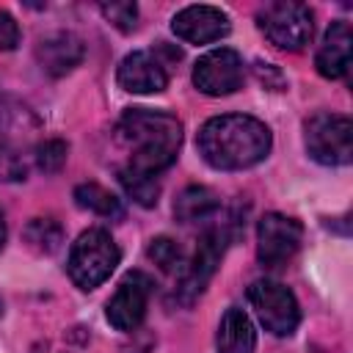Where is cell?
Returning a JSON list of instances; mask_svg holds the SVG:
<instances>
[{"instance_id":"cell-22","label":"cell","mask_w":353,"mask_h":353,"mask_svg":"<svg viewBox=\"0 0 353 353\" xmlns=\"http://www.w3.org/2000/svg\"><path fill=\"white\" fill-rule=\"evenodd\" d=\"M66 143L63 141H58V138H50V141H41L39 146H36V152H33V160H36V165L44 171V174H55V171H61V165L66 163Z\"/></svg>"},{"instance_id":"cell-15","label":"cell","mask_w":353,"mask_h":353,"mask_svg":"<svg viewBox=\"0 0 353 353\" xmlns=\"http://www.w3.org/2000/svg\"><path fill=\"white\" fill-rule=\"evenodd\" d=\"M83 55H85L83 41H80L74 33H63V30L44 36V39L39 41V47H36V61H39V66H41L47 74H52V77H61V74L72 72V69L83 61Z\"/></svg>"},{"instance_id":"cell-19","label":"cell","mask_w":353,"mask_h":353,"mask_svg":"<svg viewBox=\"0 0 353 353\" xmlns=\"http://www.w3.org/2000/svg\"><path fill=\"white\" fill-rule=\"evenodd\" d=\"M119 179H121L127 196H132L141 207H154V204H157V196H160V185H157V179L132 174V171H127V168L119 171Z\"/></svg>"},{"instance_id":"cell-20","label":"cell","mask_w":353,"mask_h":353,"mask_svg":"<svg viewBox=\"0 0 353 353\" xmlns=\"http://www.w3.org/2000/svg\"><path fill=\"white\" fill-rule=\"evenodd\" d=\"M25 234H28V243L44 254H52L61 245V226L52 218H33Z\"/></svg>"},{"instance_id":"cell-6","label":"cell","mask_w":353,"mask_h":353,"mask_svg":"<svg viewBox=\"0 0 353 353\" xmlns=\"http://www.w3.org/2000/svg\"><path fill=\"white\" fill-rule=\"evenodd\" d=\"M256 25L273 47L290 50V52L303 50L314 33L312 8L303 3H292V0H279V3H268L265 8H259Z\"/></svg>"},{"instance_id":"cell-2","label":"cell","mask_w":353,"mask_h":353,"mask_svg":"<svg viewBox=\"0 0 353 353\" xmlns=\"http://www.w3.org/2000/svg\"><path fill=\"white\" fill-rule=\"evenodd\" d=\"M199 152L218 171H243L262 163L270 152V130L245 113L212 116L199 130Z\"/></svg>"},{"instance_id":"cell-21","label":"cell","mask_w":353,"mask_h":353,"mask_svg":"<svg viewBox=\"0 0 353 353\" xmlns=\"http://www.w3.org/2000/svg\"><path fill=\"white\" fill-rule=\"evenodd\" d=\"M146 254H149V259L160 268V270H165V273H171V270H176L179 265H182V251H179V245L171 240V237H154L152 243H149V248H146Z\"/></svg>"},{"instance_id":"cell-3","label":"cell","mask_w":353,"mask_h":353,"mask_svg":"<svg viewBox=\"0 0 353 353\" xmlns=\"http://www.w3.org/2000/svg\"><path fill=\"white\" fill-rule=\"evenodd\" d=\"M234 234H237V221L234 218H229V221H215L212 218V223L204 229L190 262L179 273V290L176 292L185 303H190L193 298H199L204 292V287L215 276V270L223 259V251L234 240Z\"/></svg>"},{"instance_id":"cell-7","label":"cell","mask_w":353,"mask_h":353,"mask_svg":"<svg viewBox=\"0 0 353 353\" xmlns=\"http://www.w3.org/2000/svg\"><path fill=\"white\" fill-rule=\"evenodd\" d=\"M306 152L323 165H347L353 160V124L342 113L320 110L306 121Z\"/></svg>"},{"instance_id":"cell-1","label":"cell","mask_w":353,"mask_h":353,"mask_svg":"<svg viewBox=\"0 0 353 353\" xmlns=\"http://www.w3.org/2000/svg\"><path fill=\"white\" fill-rule=\"evenodd\" d=\"M116 138L130 154V163L124 168L157 179L165 168L174 165L179 154L182 121L163 110L130 108L116 124Z\"/></svg>"},{"instance_id":"cell-24","label":"cell","mask_w":353,"mask_h":353,"mask_svg":"<svg viewBox=\"0 0 353 353\" xmlns=\"http://www.w3.org/2000/svg\"><path fill=\"white\" fill-rule=\"evenodd\" d=\"M19 44V25L17 19L0 8V50H14Z\"/></svg>"},{"instance_id":"cell-12","label":"cell","mask_w":353,"mask_h":353,"mask_svg":"<svg viewBox=\"0 0 353 353\" xmlns=\"http://www.w3.org/2000/svg\"><path fill=\"white\" fill-rule=\"evenodd\" d=\"M119 85L130 94H157L168 85V66L160 58V44L157 50H135L124 55L119 63L116 74Z\"/></svg>"},{"instance_id":"cell-23","label":"cell","mask_w":353,"mask_h":353,"mask_svg":"<svg viewBox=\"0 0 353 353\" xmlns=\"http://www.w3.org/2000/svg\"><path fill=\"white\" fill-rule=\"evenodd\" d=\"M102 14L119 30H132L138 25V6L135 3H102Z\"/></svg>"},{"instance_id":"cell-16","label":"cell","mask_w":353,"mask_h":353,"mask_svg":"<svg viewBox=\"0 0 353 353\" xmlns=\"http://www.w3.org/2000/svg\"><path fill=\"white\" fill-rule=\"evenodd\" d=\"M254 347H256V331L248 314L237 306H229L218 325L215 350L218 353H254Z\"/></svg>"},{"instance_id":"cell-11","label":"cell","mask_w":353,"mask_h":353,"mask_svg":"<svg viewBox=\"0 0 353 353\" xmlns=\"http://www.w3.org/2000/svg\"><path fill=\"white\" fill-rule=\"evenodd\" d=\"M152 279L143 270H132L121 279V284L116 287L113 298L108 301L105 317L116 331H132L141 325L149 298H152Z\"/></svg>"},{"instance_id":"cell-9","label":"cell","mask_w":353,"mask_h":353,"mask_svg":"<svg viewBox=\"0 0 353 353\" xmlns=\"http://www.w3.org/2000/svg\"><path fill=\"white\" fill-rule=\"evenodd\" d=\"M301 240H303V226L290 215L268 212L256 223V256L265 268L287 265L301 248Z\"/></svg>"},{"instance_id":"cell-4","label":"cell","mask_w":353,"mask_h":353,"mask_svg":"<svg viewBox=\"0 0 353 353\" xmlns=\"http://www.w3.org/2000/svg\"><path fill=\"white\" fill-rule=\"evenodd\" d=\"M121 259L119 245L113 243L110 232L105 229H85L69 251V279L80 290H97L110 273L116 270Z\"/></svg>"},{"instance_id":"cell-13","label":"cell","mask_w":353,"mask_h":353,"mask_svg":"<svg viewBox=\"0 0 353 353\" xmlns=\"http://www.w3.org/2000/svg\"><path fill=\"white\" fill-rule=\"evenodd\" d=\"M226 11L215 6H188L171 19V30L188 44H210L229 33Z\"/></svg>"},{"instance_id":"cell-18","label":"cell","mask_w":353,"mask_h":353,"mask_svg":"<svg viewBox=\"0 0 353 353\" xmlns=\"http://www.w3.org/2000/svg\"><path fill=\"white\" fill-rule=\"evenodd\" d=\"M74 201H77V207L91 210V212H97V215H102V218H119V215H121L119 199H116L110 190H105L102 185H97V182H83V185H77V188H74Z\"/></svg>"},{"instance_id":"cell-25","label":"cell","mask_w":353,"mask_h":353,"mask_svg":"<svg viewBox=\"0 0 353 353\" xmlns=\"http://www.w3.org/2000/svg\"><path fill=\"white\" fill-rule=\"evenodd\" d=\"M3 243H6V218L0 212V248H3Z\"/></svg>"},{"instance_id":"cell-5","label":"cell","mask_w":353,"mask_h":353,"mask_svg":"<svg viewBox=\"0 0 353 353\" xmlns=\"http://www.w3.org/2000/svg\"><path fill=\"white\" fill-rule=\"evenodd\" d=\"M36 119L19 108L0 102V179L14 182L25 179L28 174V157L36 152Z\"/></svg>"},{"instance_id":"cell-8","label":"cell","mask_w":353,"mask_h":353,"mask_svg":"<svg viewBox=\"0 0 353 353\" xmlns=\"http://www.w3.org/2000/svg\"><path fill=\"white\" fill-rule=\"evenodd\" d=\"M248 303L254 306L259 323L273 336H290L301 323V309L290 287L273 279H259L248 287Z\"/></svg>"},{"instance_id":"cell-10","label":"cell","mask_w":353,"mask_h":353,"mask_svg":"<svg viewBox=\"0 0 353 353\" xmlns=\"http://www.w3.org/2000/svg\"><path fill=\"white\" fill-rule=\"evenodd\" d=\"M243 58L232 47L204 52L193 66V85L207 97H226L243 85Z\"/></svg>"},{"instance_id":"cell-17","label":"cell","mask_w":353,"mask_h":353,"mask_svg":"<svg viewBox=\"0 0 353 353\" xmlns=\"http://www.w3.org/2000/svg\"><path fill=\"white\" fill-rule=\"evenodd\" d=\"M218 210H221L218 196H215L210 188H204V185H190V188H185V190L176 196V201H174V215H176V221H182V223L212 221V218L218 215Z\"/></svg>"},{"instance_id":"cell-14","label":"cell","mask_w":353,"mask_h":353,"mask_svg":"<svg viewBox=\"0 0 353 353\" xmlns=\"http://www.w3.org/2000/svg\"><path fill=\"white\" fill-rule=\"evenodd\" d=\"M350 44H353V33H350V25L345 19H336L331 22V28L325 30V39L317 50V58H314V66L323 77L328 80H339L347 74L350 69Z\"/></svg>"}]
</instances>
